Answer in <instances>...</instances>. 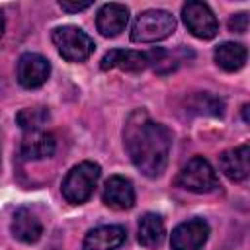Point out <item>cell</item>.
Segmentation results:
<instances>
[{"label": "cell", "instance_id": "e0dca14e", "mask_svg": "<svg viewBox=\"0 0 250 250\" xmlns=\"http://www.w3.org/2000/svg\"><path fill=\"white\" fill-rule=\"evenodd\" d=\"M246 47L240 45V43H234V41H225L221 45H217L213 57H215V62L227 70V72H236L244 66L246 62Z\"/></svg>", "mask_w": 250, "mask_h": 250}, {"label": "cell", "instance_id": "6da1fadb", "mask_svg": "<svg viewBox=\"0 0 250 250\" xmlns=\"http://www.w3.org/2000/svg\"><path fill=\"white\" fill-rule=\"evenodd\" d=\"M123 139L131 162L146 178H158L166 170L172 148L168 127L152 121L145 111H135L125 125Z\"/></svg>", "mask_w": 250, "mask_h": 250}, {"label": "cell", "instance_id": "5bb4252c", "mask_svg": "<svg viewBox=\"0 0 250 250\" xmlns=\"http://www.w3.org/2000/svg\"><path fill=\"white\" fill-rule=\"evenodd\" d=\"M55 137L47 131H27L20 143V156L27 162L43 160L55 152Z\"/></svg>", "mask_w": 250, "mask_h": 250}, {"label": "cell", "instance_id": "603a6c76", "mask_svg": "<svg viewBox=\"0 0 250 250\" xmlns=\"http://www.w3.org/2000/svg\"><path fill=\"white\" fill-rule=\"evenodd\" d=\"M242 115H244V121H248V104L242 105Z\"/></svg>", "mask_w": 250, "mask_h": 250}, {"label": "cell", "instance_id": "52a82bcc", "mask_svg": "<svg viewBox=\"0 0 250 250\" xmlns=\"http://www.w3.org/2000/svg\"><path fill=\"white\" fill-rule=\"evenodd\" d=\"M51 74V64L49 61L39 55V53H23L18 59L16 64V78L20 82V86L31 90V88H39L47 82Z\"/></svg>", "mask_w": 250, "mask_h": 250}, {"label": "cell", "instance_id": "277c9868", "mask_svg": "<svg viewBox=\"0 0 250 250\" xmlns=\"http://www.w3.org/2000/svg\"><path fill=\"white\" fill-rule=\"evenodd\" d=\"M51 39H53V45L57 47L59 55L62 59H66L68 62H82L96 49L94 39L84 29H80L76 25L55 27L51 33Z\"/></svg>", "mask_w": 250, "mask_h": 250}, {"label": "cell", "instance_id": "4fadbf2b", "mask_svg": "<svg viewBox=\"0 0 250 250\" xmlns=\"http://www.w3.org/2000/svg\"><path fill=\"white\" fill-rule=\"evenodd\" d=\"M219 168L230 182H242L250 172V146L244 143L240 146L229 148L219 156Z\"/></svg>", "mask_w": 250, "mask_h": 250}, {"label": "cell", "instance_id": "2e32d148", "mask_svg": "<svg viewBox=\"0 0 250 250\" xmlns=\"http://www.w3.org/2000/svg\"><path fill=\"white\" fill-rule=\"evenodd\" d=\"M164 234H166V229H164V221L160 215L156 213H145L139 221V230H137V238H139V244L145 246V248H158L164 240Z\"/></svg>", "mask_w": 250, "mask_h": 250}, {"label": "cell", "instance_id": "ac0fdd59", "mask_svg": "<svg viewBox=\"0 0 250 250\" xmlns=\"http://www.w3.org/2000/svg\"><path fill=\"white\" fill-rule=\"evenodd\" d=\"M49 121V109L47 107H25L18 111L16 123L27 133V131H41L43 125Z\"/></svg>", "mask_w": 250, "mask_h": 250}, {"label": "cell", "instance_id": "3957f363", "mask_svg": "<svg viewBox=\"0 0 250 250\" xmlns=\"http://www.w3.org/2000/svg\"><path fill=\"white\" fill-rule=\"evenodd\" d=\"M176 31V18L166 10H145L131 27V41L156 43Z\"/></svg>", "mask_w": 250, "mask_h": 250}, {"label": "cell", "instance_id": "9c48e42d", "mask_svg": "<svg viewBox=\"0 0 250 250\" xmlns=\"http://www.w3.org/2000/svg\"><path fill=\"white\" fill-rule=\"evenodd\" d=\"M146 66H150V51H133V49H111L107 51L102 61V70H125V72H141Z\"/></svg>", "mask_w": 250, "mask_h": 250}, {"label": "cell", "instance_id": "8fae6325", "mask_svg": "<svg viewBox=\"0 0 250 250\" xmlns=\"http://www.w3.org/2000/svg\"><path fill=\"white\" fill-rule=\"evenodd\" d=\"M127 21H129V8L117 2L104 4L96 16V27L104 37H117L127 27Z\"/></svg>", "mask_w": 250, "mask_h": 250}, {"label": "cell", "instance_id": "7c38bea8", "mask_svg": "<svg viewBox=\"0 0 250 250\" xmlns=\"http://www.w3.org/2000/svg\"><path fill=\"white\" fill-rule=\"evenodd\" d=\"M127 238V230L121 225H102L84 236L82 250H117Z\"/></svg>", "mask_w": 250, "mask_h": 250}, {"label": "cell", "instance_id": "5b68a950", "mask_svg": "<svg viewBox=\"0 0 250 250\" xmlns=\"http://www.w3.org/2000/svg\"><path fill=\"white\" fill-rule=\"evenodd\" d=\"M176 186L193 193H209L219 188V178L211 162L203 156L188 160L176 176Z\"/></svg>", "mask_w": 250, "mask_h": 250}, {"label": "cell", "instance_id": "7402d4cb", "mask_svg": "<svg viewBox=\"0 0 250 250\" xmlns=\"http://www.w3.org/2000/svg\"><path fill=\"white\" fill-rule=\"evenodd\" d=\"M2 33H4V14L0 10V37H2Z\"/></svg>", "mask_w": 250, "mask_h": 250}, {"label": "cell", "instance_id": "7a4b0ae2", "mask_svg": "<svg viewBox=\"0 0 250 250\" xmlns=\"http://www.w3.org/2000/svg\"><path fill=\"white\" fill-rule=\"evenodd\" d=\"M100 172H102L100 166L90 160H84V162L72 166L61 184L62 197L72 205L86 203L98 186Z\"/></svg>", "mask_w": 250, "mask_h": 250}, {"label": "cell", "instance_id": "44dd1931", "mask_svg": "<svg viewBox=\"0 0 250 250\" xmlns=\"http://www.w3.org/2000/svg\"><path fill=\"white\" fill-rule=\"evenodd\" d=\"M59 6L64 10V12H82V10H88L90 6H92V2L90 0H84V2H70V0H61L59 2Z\"/></svg>", "mask_w": 250, "mask_h": 250}, {"label": "cell", "instance_id": "30bf717a", "mask_svg": "<svg viewBox=\"0 0 250 250\" xmlns=\"http://www.w3.org/2000/svg\"><path fill=\"white\" fill-rule=\"evenodd\" d=\"M102 201L115 211H127L135 205V188L125 176H109L104 184Z\"/></svg>", "mask_w": 250, "mask_h": 250}, {"label": "cell", "instance_id": "ba28073f", "mask_svg": "<svg viewBox=\"0 0 250 250\" xmlns=\"http://www.w3.org/2000/svg\"><path fill=\"white\" fill-rule=\"evenodd\" d=\"M209 236V225L205 219H188L180 223L170 236L172 250H199Z\"/></svg>", "mask_w": 250, "mask_h": 250}, {"label": "cell", "instance_id": "9a60e30c", "mask_svg": "<svg viewBox=\"0 0 250 250\" xmlns=\"http://www.w3.org/2000/svg\"><path fill=\"white\" fill-rule=\"evenodd\" d=\"M10 230H12V236L16 240H20L23 244H33V242H37L41 238L43 225H41V221L37 219L35 213H31L25 207H20L12 217Z\"/></svg>", "mask_w": 250, "mask_h": 250}, {"label": "cell", "instance_id": "8992f818", "mask_svg": "<svg viewBox=\"0 0 250 250\" xmlns=\"http://www.w3.org/2000/svg\"><path fill=\"white\" fill-rule=\"evenodd\" d=\"M182 20L188 31L197 39H213L219 31V21L213 10L199 0H191L182 6Z\"/></svg>", "mask_w": 250, "mask_h": 250}, {"label": "cell", "instance_id": "ffe728a7", "mask_svg": "<svg viewBox=\"0 0 250 250\" xmlns=\"http://www.w3.org/2000/svg\"><path fill=\"white\" fill-rule=\"evenodd\" d=\"M229 29H230V31H236V33H244V31L248 29V14H246V12H240V14L230 16V20H229Z\"/></svg>", "mask_w": 250, "mask_h": 250}, {"label": "cell", "instance_id": "d6986e66", "mask_svg": "<svg viewBox=\"0 0 250 250\" xmlns=\"http://www.w3.org/2000/svg\"><path fill=\"white\" fill-rule=\"evenodd\" d=\"M193 100L197 102L193 105V109H199V113H211V115L223 113V102L211 94H197Z\"/></svg>", "mask_w": 250, "mask_h": 250}]
</instances>
